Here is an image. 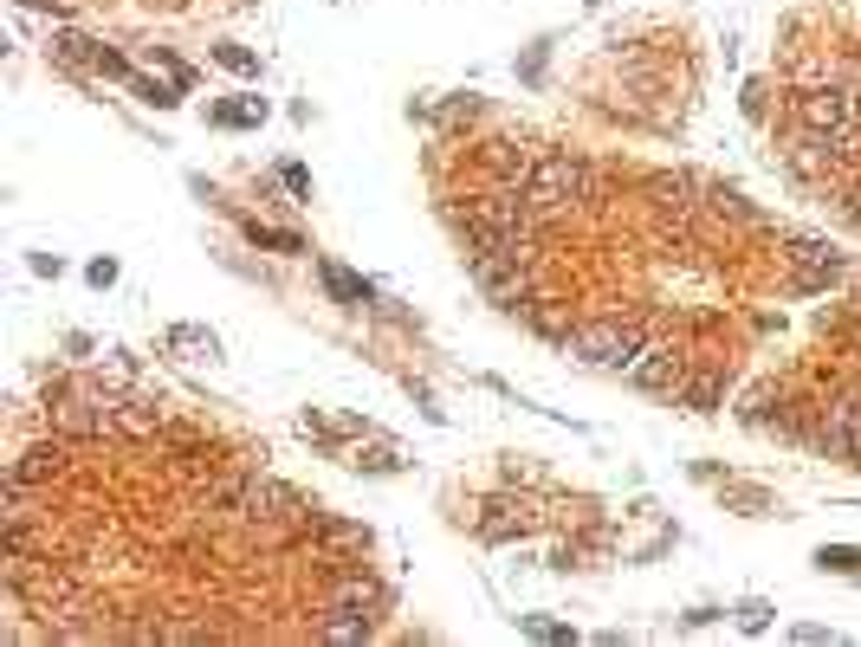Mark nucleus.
I'll list each match as a JSON object with an SVG mask.
<instances>
[{
    "instance_id": "obj_1",
    "label": "nucleus",
    "mask_w": 861,
    "mask_h": 647,
    "mask_svg": "<svg viewBox=\"0 0 861 647\" xmlns=\"http://www.w3.org/2000/svg\"><path fill=\"white\" fill-rule=\"evenodd\" d=\"M525 195L538 201L544 214L577 208V201H590V195H596V162H590V156H577V149H538V169H531Z\"/></svg>"
},
{
    "instance_id": "obj_2",
    "label": "nucleus",
    "mask_w": 861,
    "mask_h": 647,
    "mask_svg": "<svg viewBox=\"0 0 861 647\" xmlns=\"http://www.w3.org/2000/svg\"><path fill=\"white\" fill-rule=\"evenodd\" d=\"M641 350H648V330L635 318H596V324H577L564 337V356H577V363H590V369H615V376H622Z\"/></svg>"
},
{
    "instance_id": "obj_3",
    "label": "nucleus",
    "mask_w": 861,
    "mask_h": 647,
    "mask_svg": "<svg viewBox=\"0 0 861 647\" xmlns=\"http://www.w3.org/2000/svg\"><path fill=\"white\" fill-rule=\"evenodd\" d=\"M784 259H790V292L797 298H823L829 285H842V272H849V259L829 240H790Z\"/></svg>"
},
{
    "instance_id": "obj_4",
    "label": "nucleus",
    "mask_w": 861,
    "mask_h": 647,
    "mask_svg": "<svg viewBox=\"0 0 861 647\" xmlns=\"http://www.w3.org/2000/svg\"><path fill=\"white\" fill-rule=\"evenodd\" d=\"M797 123L803 130H823V136H855L861 130V110L842 85H803L797 91Z\"/></svg>"
},
{
    "instance_id": "obj_5",
    "label": "nucleus",
    "mask_w": 861,
    "mask_h": 647,
    "mask_svg": "<svg viewBox=\"0 0 861 647\" xmlns=\"http://www.w3.org/2000/svg\"><path fill=\"white\" fill-rule=\"evenodd\" d=\"M298 512H305V499H298L285 479L253 473V486H246V505H240L246 525H272V518H298Z\"/></svg>"
},
{
    "instance_id": "obj_6",
    "label": "nucleus",
    "mask_w": 861,
    "mask_h": 647,
    "mask_svg": "<svg viewBox=\"0 0 861 647\" xmlns=\"http://www.w3.org/2000/svg\"><path fill=\"white\" fill-rule=\"evenodd\" d=\"M331 602L363 609V615H382V609H389V583H376V576L357 570V563H337V570H331Z\"/></svg>"
},
{
    "instance_id": "obj_7",
    "label": "nucleus",
    "mask_w": 861,
    "mask_h": 647,
    "mask_svg": "<svg viewBox=\"0 0 861 647\" xmlns=\"http://www.w3.org/2000/svg\"><path fill=\"white\" fill-rule=\"evenodd\" d=\"M628 382H635V389H648V395H674V382L687 376V369H680V356H674V343H648V350L635 356V363L622 369Z\"/></svg>"
},
{
    "instance_id": "obj_8",
    "label": "nucleus",
    "mask_w": 861,
    "mask_h": 647,
    "mask_svg": "<svg viewBox=\"0 0 861 647\" xmlns=\"http://www.w3.org/2000/svg\"><path fill=\"white\" fill-rule=\"evenodd\" d=\"M732 395V376L726 369H693V376L674 382V408H687V415H719Z\"/></svg>"
},
{
    "instance_id": "obj_9",
    "label": "nucleus",
    "mask_w": 861,
    "mask_h": 647,
    "mask_svg": "<svg viewBox=\"0 0 861 647\" xmlns=\"http://www.w3.org/2000/svg\"><path fill=\"white\" fill-rule=\"evenodd\" d=\"M531 169H538V149H525V143H486V175L492 182H505V188H525L531 182Z\"/></svg>"
},
{
    "instance_id": "obj_10",
    "label": "nucleus",
    "mask_w": 861,
    "mask_h": 647,
    "mask_svg": "<svg viewBox=\"0 0 861 647\" xmlns=\"http://www.w3.org/2000/svg\"><path fill=\"white\" fill-rule=\"evenodd\" d=\"M246 486H253V466H227V473H208V486H201V505H208V512H221V518H240Z\"/></svg>"
},
{
    "instance_id": "obj_11",
    "label": "nucleus",
    "mask_w": 861,
    "mask_h": 647,
    "mask_svg": "<svg viewBox=\"0 0 861 647\" xmlns=\"http://www.w3.org/2000/svg\"><path fill=\"white\" fill-rule=\"evenodd\" d=\"M318 635L331 641V647H363L369 635H376V615H363V609H344V602H331V609H324V622H318Z\"/></svg>"
},
{
    "instance_id": "obj_12",
    "label": "nucleus",
    "mask_w": 861,
    "mask_h": 647,
    "mask_svg": "<svg viewBox=\"0 0 861 647\" xmlns=\"http://www.w3.org/2000/svg\"><path fill=\"white\" fill-rule=\"evenodd\" d=\"M162 350L188 356V363H214V356H221V337H214L208 324H169L162 330Z\"/></svg>"
},
{
    "instance_id": "obj_13",
    "label": "nucleus",
    "mask_w": 861,
    "mask_h": 647,
    "mask_svg": "<svg viewBox=\"0 0 861 647\" xmlns=\"http://www.w3.org/2000/svg\"><path fill=\"white\" fill-rule=\"evenodd\" d=\"M531 330H538V337H551V343H564L570 330H577V318H570V305H557V298H538V305H531V318H525Z\"/></svg>"
},
{
    "instance_id": "obj_14",
    "label": "nucleus",
    "mask_w": 861,
    "mask_h": 647,
    "mask_svg": "<svg viewBox=\"0 0 861 647\" xmlns=\"http://www.w3.org/2000/svg\"><path fill=\"white\" fill-rule=\"evenodd\" d=\"M130 98H136V104H149V110H175V104L188 98V91L175 85V78H130Z\"/></svg>"
},
{
    "instance_id": "obj_15",
    "label": "nucleus",
    "mask_w": 861,
    "mask_h": 647,
    "mask_svg": "<svg viewBox=\"0 0 861 647\" xmlns=\"http://www.w3.org/2000/svg\"><path fill=\"white\" fill-rule=\"evenodd\" d=\"M324 292L337 298V305H369V279H357V272H344V266H324Z\"/></svg>"
},
{
    "instance_id": "obj_16",
    "label": "nucleus",
    "mask_w": 861,
    "mask_h": 647,
    "mask_svg": "<svg viewBox=\"0 0 861 647\" xmlns=\"http://www.w3.org/2000/svg\"><path fill=\"white\" fill-rule=\"evenodd\" d=\"M816 570L823 576H861V550L855 544H823L816 550Z\"/></svg>"
},
{
    "instance_id": "obj_17",
    "label": "nucleus",
    "mask_w": 861,
    "mask_h": 647,
    "mask_svg": "<svg viewBox=\"0 0 861 647\" xmlns=\"http://www.w3.org/2000/svg\"><path fill=\"white\" fill-rule=\"evenodd\" d=\"M344 466H357V473H402V453L395 447H357V453H344Z\"/></svg>"
},
{
    "instance_id": "obj_18",
    "label": "nucleus",
    "mask_w": 861,
    "mask_h": 647,
    "mask_svg": "<svg viewBox=\"0 0 861 647\" xmlns=\"http://www.w3.org/2000/svg\"><path fill=\"white\" fill-rule=\"evenodd\" d=\"M208 117L221 123V130H253V123L266 117V104H259V98H246V104H214Z\"/></svg>"
},
{
    "instance_id": "obj_19",
    "label": "nucleus",
    "mask_w": 861,
    "mask_h": 647,
    "mask_svg": "<svg viewBox=\"0 0 861 647\" xmlns=\"http://www.w3.org/2000/svg\"><path fill=\"white\" fill-rule=\"evenodd\" d=\"M52 52H59V59L91 65V72H98V59H104V46H98V39H85V33H59V39H52Z\"/></svg>"
},
{
    "instance_id": "obj_20",
    "label": "nucleus",
    "mask_w": 861,
    "mask_h": 647,
    "mask_svg": "<svg viewBox=\"0 0 861 647\" xmlns=\"http://www.w3.org/2000/svg\"><path fill=\"white\" fill-rule=\"evenodd\" d=\"M246 240H253V246H272V253H305V240H298V233H285V227H259V220H246Z\"/></svg>"
},
{
    "instance_id": "obj_21",
    "label": "nucleus",
    "mask_w": 861,
    "mask_h": 647,
    "mask_svg": "<svg viewBox=\"0 0 861 647\" xmlns=\"http://www.w3.org/2000/svg\"><path fill=\"white\" fill-rule=\"evenodd\" d=\"M518 628H525L531 641H577V635H570L564 622H551V615H525V622H518Z\"/></svg>"
},
{
    "instance_id": "obj_22",
    "label": "nucleus",
    "mask_w": 861,
    "mask_h": 647,
    "mask_svg": "<svg viewBox=\"0 0 861 647\" xmlns=\"http://www.w3.org/2000/svg\"><path fill=\"white\" fill-rule=\"evenodd\" d=\"M214 59H221V65H227L234 78H253V72H259V59H253L246 46H214Z\"/></svg>"
},
{
    "instance_id": "obj_23",
    "label": "nucleus",
    "mask_w": 861,
    "mask_h": 647,
    "mask_svg": "<svg viewBox=\"0 0 861 647\" xmlns=\"http://www.w3.org/2000/svg\"><path fill=\"white\" fill-rule=\"evenodd\" d=\"M738 104H745V117L758 123L764 110H771V85H764V78H751V85H745V98H738Z\"/></svg>"
},
{
    "instance_id": "obj_24",
    "label": "nucleus",
    "mask_w": 861,
    "mask_h": 647,
    "mask_svg": "<svg viewBox=\"0 0 861 647\" xmlns=\"http://www.w3.org/2000/svg\"><path fill=\"white\" fill-rule=\"evenodd\" d=\"M738 628H745V635H764V628H771V602H745V609H738Z\"/></svg>"
},
{
    "instance_id": "obj_25",
    "label": "nucleus",
    "mask_w": 861,
    "mask_h": 647,
    "mask_svg": "<svg viewBox=\"0 0 861 647\" xmlns=\"http://www.w3.org/2000/svg\"><path fill=\"white\" fill-rule=\"evenodd\" d=\"M85 279L98 285V292H104V285H117V259H91V266H85Z\"/></svg>"
},
{
    "instance_id": "obj_26",
    "label": "nucleus",
    "mask_w": 861,
    "mask_h": 647,
    "mask_svg": "<svg viewBox=\"0 0 861 647\" xmlns=\"http://www.w3.org/2000/svg\"><path fill=\"white\" fill-rule=\"evenodd\" d=\"M279 182H285V188H292V195H311V175H305V169H298V162H285V169H279Z\"/></svg>"
},
{
    "instance_id": "obj_27",
    "label": "nucleus",
    "mask_w": 861,
    "mask_h": 647,
    "mask_svg": "<svg viewBox=\"0 0 861 647\" xmlns=\"http://www.w3.org/2000/svg\"><path fill=\"white\" fill-rule=\"evenodd\" d=\"M33 272H39V279H59L65 259H59V253H33Z\"/></svg>"
},
{
    "instance_id": "obj_28",
    "label": "nucleus",
    "mask_w": 861,
    "mask_h": 647,
    "mask_svg": "<svg viewBox=\"0 0 861 647\" xmlns=\"http://www.w3.org/2000/svg\"><path fill=\"white\" fill-rule=\"evenodd\" d=\"M104 369H111V376H136V356L130 350H111V356H104Z\"/></svg>"
},
{
    "instance_id": "obj_29",
    "label": "nucleus",
    "mask_w": 861,
    "mask_h": 647,
    "mask_svg": "<svg viewBox=\"0 0 861 647\" xmlns=\"http://www.w3.org/2000/svg\"><path fill=\"white\" fill-rule=\"evenodd\" d=\"M790 641H803V647H816V641H836L829 628H816V622H803V628H790Z\"/></svg>"
},
{
    "instance_id": "obj_30",
    "label": "nucleus",
    "mask_w": 861,
    "mask_h": 647,
    "mask_svg": "<svg viewBox=\"0 0 861 647\" xmlns=\"http://www.w3.org/2000/svg\"><path fill=\"white\" fill-rule=\"evenodd\" d=\"M842 201V214H849V227L861 233V188H849V195H836Z\"/></svg>"
},
{
    "instance_id": "obj_31",
    "label": "nucleus",
    "mask_w": 861,
    "mask_h": 647,
    "mask_svg": "<svg viewBox=\"0 0 861 647\" xmlns=\"http://www.w3.org/2000/svg\"><path fill=\"white\" fill-rule=\"evenodd\" d=\"M849 466H861V395H855V428H849Z\"/></svg>"
}]
</instances>
